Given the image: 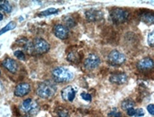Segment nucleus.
Returning <instances> with one entry per match:
<instances>
[{"mask_svg": "<svg viewBox=\"0 0 154 117\" xmlns=\"http://www.w3.org/2000/svg\"><path fill=\"white\" fill-rule=\"evenodd\" d=\"M57 92V86L53 81L45 80L42 82L36 90L37 95L42 99H51L55 96Z\"/></svg>", "mask_w": 154, "mask_h": 117, "instance_id": "obj_1", "label": "nucleus"}, {"mask_svg": "<svg viewBox=\"0 0 154 117\" xmlns=\"http://www.w3.org/2000/svg\"><path fill=\"white\" fill-rule=\"evenodd\" d=\"M19 109L21 114H23L25 116H34L35 115L38 114L40 107L36 101L28 98L22 102Z\"/></svg>", "mask_w": 154, "mask_h": 117, "instance_id": "obj_2", "label": "nucleus"}, {"mask_svg": "<svg viewBox=\"0 0 154 117\" xmlns=\"http://www.w3.org/2000/svg\"><path fill=\"white\" fill-rule=\"evenodd\" d=\"M52 78L55 81L65 83L70 81L74 78V74L71 70L64 67H58L52 70Z\"/></svg>", "mask_w": 154, "mask_h": 117, "instance_id": "obj_3", "label": "nucleus"}, {"mask_svg": "<svg viewBox=\"0 0 154 117\" xmlns=\"http://www.w3.org/2000/svg\"><path fill=\"white\" fill-rule=\"evenodd\" d=\"M129 12L122 8H114L110 12V19L114 23H123L129 18Z\"/></svg>", "mask_w": 154, "mask_h": 117, "instance_id": "obj_4", "label": "nucleus"}, {"mask_svg": "<svg viewBox=\"0 0 154 117\" xmlns=\"http://www.w3.org/2000/svg\"><path fill=\"white\" fill-rule=\"evenodd\" d=\"M32 43V50L38 54L46 53L50 50V44L42 38H35Z\"/></svg>", "mask_w": 154, "mask_h": 117, "instance_id": "obj_5", "label": "nucleus"}, {"mask_svg": "<svg viewBox=\"0 0 154 117\" xmlns=\"http://www.w3.org/2000/svg\"><path fill=\"white\" fill-rule=\"evenodd\" d=\"M107 59H108L109 63L112 64V65H114V66L122 65V64H124V63L125 62V60H126L125 56L122 52H120V51H116V50L112 51L108 54Z\"/></svg>", "mask_w": 154, "mask_h": 117, "instance_id": "obj_6", "label": "nucleus"}, {"mask_svg": "<svg viewBox=\"0 0 154 117\" xmlns=\"http://www.w3.org/2000/svg\"><path fill=\"white\" fill-rule=\"evenodd\" d=\"M100 61H101L100 58L97 54L91 53L84 60V67L88 70H92V69H95L96 68H97L99 66Z\"/></svg>", "mask_w": 154, "mask_h": 117, "instance_id": "obj_7", "label": "nucleus"}, {"mask_svg": "<svg viewBox=\"0 0 154 117\" xmlns=\"http://www.w3.org/2000/svg\"><path fill=\"white\" fill-rule=\"evenodd\" d=\"M85 17L89 22H97L104 17V13L98 9H88L85 12Z\"/></svg>", "mask_w": 154, "mask_h": 117, "instance_id": "obj_8", "label": "nucleus"}, {"mask_svg": "<svg viewBox=\"0 0 154 117\" xmlns=\"http://www.w3.org/2000/svg\"><path fill=\"white\" fill-rule=\"evenodd\" d=\"M53 33L57 38L60 40H65L69 35V30L65 25L58 23L55 24L53 27Z\"/></svg>", "mask_w": 154, "mask_h": 117, "instance_id": "obj_9", "label": "nucleus"}, {"mask_svg": "<svg viewBox=\"0 0 154 117\" xmlns=\"http://www.w3.org/2000/svg\"><path fill=\"white\" fill-rule=\"evenodd\" d=\"M76 93L77 90L74 87L72 86H68L66 88H64L61 91V97L65 101L68 102H72L76 97Z\"/></svg>", "mask_w": 154, "mask_h": 117, "instance_id": "obj_10", "label": "nucleus"}, {"mask_svg": "<svg viewBox=\"0 0 154 117\" xmlns=\"http://www.w3.org/2000/svg\"><path fill=\"white\" fill-rule=\"evenodd\" d=\"M30 85L28 83H20L14 88V96L18 97H22L26 96L30 92Z\"/></svg>", "mask_w": 154, "mask_h": 117, "instance_id": "obj_11", "label": "nucleus"}, {"mask_svg": "<svg viewBox=\"0 0 154 117\" xmlns=\"http://www.w3.org/2000/svg\"><path fill=\"white\" fill-rule=\"evenodd\" d=\"M128 77L125 73H115L112 74L109 78V81L113 84L123 85L127 82Z\"/></svg>", "mask_w": 154, "mask_h": 117, "instance_id": "obj_12", "label": "nucleus"}, {"mask_svg": "<svg viewBox=\"0 0 154 117\" xmlns=\"http://www.w3.org/2000/svg\"><path fill=\"white\" fill-rule=\"evenodd\" d=\"M137 68L142 70L152 69L153 68V60L151 58H144L139 60L137 63Z\"/></svg>", "mask_w": 154, "mask_h": 117, "instance_id": "obj_13", "label": "nucleus"}, {"mask_svg": "<svg viewBox=\"0 0 154 117\" xmlns=\"http://www.w3.org/2000/svg\"><path fill=\"white\" fill-rule=\"evenodd\" d=\"M2 65H3V67H4L6 70H8L9 72H11V73H13V74L16 73V71H17V69H18V67H17L16 62H15L14 60H12V59H5V60L3 61Z\"/></svg>", "mask_w": 154, "mask_h": 117, "instance_id": "obj_14", "label": "nucleus"}, {"mask_svg": "<svg viewBox=\"0 0 154 117\" xmlns=\"http://www.w3.org/2000/svg\"><path fill=\"white\" fill-rule=\"evenodd\" d=\"M141 20L146 24H153L154 23V15L152 13H144L141 15Z\"/></svg>", "mask_w": 154, "mask_h": 117, "instance_id": "obj_15", "label": "nucleus"}, {"mask_svg": "<svg viewBox=\"0 0 154 117\" xmlns=\"http://www.w3.org/2000/svg\"><path fill=\"white\" fill-rule=\"evenodd\" d=\"M127 115L131 117H142L144 115V111L143 109L142 108H139V109H135L134 107V108H131L129 110L126 111Z\"/></svg>", "mask_w": 154, "mask_h": 117, "instance_id": "obj_16", "label": "nucleus"}, {"mask_svg": "<svg viewBox=\"0 0 154 117\" xmlns=\"http://www.w3.org/2000/svg\"><path fill=\"white\" fill-rule=\"evenodd\" d=\"M134 102L132 100V99H129V98H127V99H125V100H124L122 103H121V108L123 109V110H125V111H127V110H129V109H131V108H134Z\"/></svg>", "mask_w": 154, "mask_h": 117, "instance_id": "obj_17", "label": "nucleus"}, {"mask_svg": "<svg viewBox=\"0 0 154 117\" xmlns=\"http://www.w3.org/2000/svg\"><path fill=\"white\" fill-rule=\"evenodd\" d=\"M0 9L6 14L12 12V6L8 1H0Z\"/></svg>", "mask_w": 154, "mask_h": 117, "instance_id": "obj_18", "label": "nucleus"}, {"mask_svg": "<svg viewBox=\"0 0 154 117\" xmlns=\"http://www.w3.org/2000/svg\"><path fill=\"white\" fill-rule=\"evenodd\" d=\"M63 22L66 24L67 28H72L76 25V22L74 21V19L70 16H64L63 18Z\"/></svg>", "mask_w": 154, "mask_h": 117, "instance_id": "obj_19", "label": "nucleus"}, {"mask_svg": "<svg viewBox=\"0 0 154 117\" xmlns=\"http://www.w3.org/2000/svg\"><path fill=\"white\" fill-rule=\"evenodd\" d=\"M16 27V24H15V23L14 22H10V23H8L4 28H2L1 30H0V35H2L3 33H5V32H8V31H11V30H13V29H14Z\"/></svg>", "mask_w": 154, "mask_h": 117, "instance_id": "obj_20", "label": "nucleus"}, {"mask_svg": "<svg viewBox=\"0 0 154 117\" xmlns=\"http://www.w3.org/2000/svg\"><path fill=\"white\" fill-rule=\"evenodd\" d=\"M59 12L58 9L56 8H48L46 10L42 11L41 13H39V15H43V16H48V15H51V14H55Z\"/></svg>", "mask_w": 154, "mask_h": 117, "instance_id": "obj_21", "label": "nucleus"}, {"mask_svg": "<svg viewBox=\"0 0 154 117\" xmlns=\"http://www.w3.org/2000/svg\"><path fill=\"white\" fill-rule=\"evenodd\" d=\"M67 60L70 62H78L79 60V54L76 52V51H72V52H69L67 56Z\"/></svg>", "mask_w": 154, "mask_h": 117, "instance_id": "obj_22", "label": "nucleus"}, {"mask_svg": "<svg viewBox=\"0 0 154 117\" xmlns=\"http://www.w3.org/2000/svg\"><path fill=\"white\" fill-rule=\"evenodd\" d=\"M108 117H121V113L117 108H112L108 112Z\"/></svg>", "mask_w": 154, "mask_h": 117, "instance_id": "obj_23", "label": "nucleus"}, {"mask_svg": "<svg viewBox=\"0 0 154 117\" xmlns=\"http://www.w3.org/2000/svg\"><path fill=\"white\" fill-rule=\"evenodd\" d=\"M14 56H15L18 60H25V54H24V52L22 51H15L14 52Z\"/></svg>", "mask_w": 154, "mask_h": 117, "instance_id": "obj_24", "label": "nucleus"}, {"mask_svg": "<svg viewBox=\"0 0 154 117\" xmlns=\"http://www.w3.org/2000/svg\"><path fill=\"white\" fill-rule=\"evenodd\" d=\"M147 41H148V43L151 47H153L154 44V32L153 31L150 32L149 34H148V38H147Z\"/></svg>", "mask_w": 154, "mask_h": 117, "instance_id": "obj_25", "label": "nucleus"}, {"mask_svg": "<svg viewBox=\"0 0 154 117\" xmlns=\"http://www.w3.org/2000/svg\"><path fill=\"white\" fill-rule=\"evenodd\" d=\"M80 97H81L82 99H84V100H86V101H88V102H90V101L92 100V97H91L90 94H88V93H87V92H82V93L80 94Z\"/></svg>", "mask_w": 154, "mask_h": 117, "instance_id": "obj_26", "label": "nucleus"}, {"mask_svg": "<svg viewBox=\"0 0 154 117\" xmlns=\"http://www.w3.org/2000/svg\"><path fill=\"white\" fill-rule=\"evenodd\" d=\"M58 115H59V117H69L68 111L65 109H60L58 112Z\"/></svg>", "mask_w": 154, "mask_h": 117, "instance_id": "obj_27", "label": "nucleus"}, {"mask_svg": "<svg viewBox=\"0 0 154 117\" xmlns=\"http://www.w3.org/2000/svg\"><path fill=\"white\" fill-rule=\"evenodd\" d=\"M147 110H148V112L152 115H154V106L152 104H151V105H149L148 106H147Z\"/></svg>", "mask_w": 154, "mask_h": 117, "instance_id": "obj_28", "label": "nucleus"}, {"mask_svg": "<svg viewBox=\"0 0 154 117\" xmlns=\"http://www.w3.org/2000/svg\"><path fill=\"white\" fill-rule=\"evenodd\" d=\"M3 19H4V14H3V13L0 12V21H2Z\"/></svg>", "mask_w": 154, "mask_h": 117, "instance_id": "obj_29", "label": "nucleus"}, {"mask_svg": "<svg viewBox=\"0 0 154 117\" xmlns=\"http://www.w3.org/2000/svg\"><path fill=\"white\" fill-rule=\"evenodd\" d=\"M0 75H1V71H0Z\"/></svg>", "mask_w": 154, "mask_h": 117, "instance_id": "obj_30", "label": "nucleus"}]
</instances>
